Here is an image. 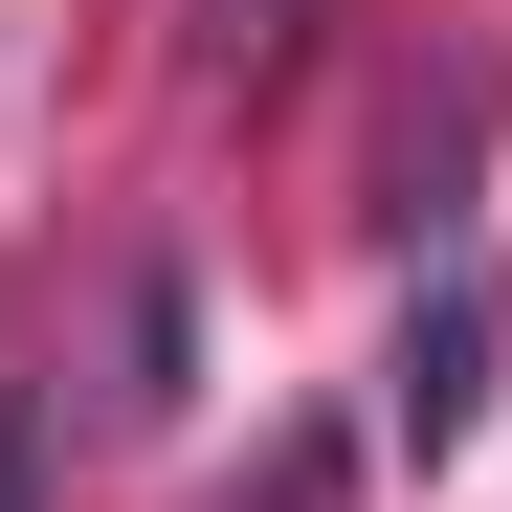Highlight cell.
<instances>
[{"instance_id":"cell-1","label":"cell","mask_w":512,"mask_h":512,"mask_svg":"<svg viewBox=\"0 0 512 512\" xmlns=\"http://www.w3.org/2000/svg\"><path fill=\"white\" fill-rule=\"evenodd\" d=\"M490 357H512V290L446 245V268H423V312H401V357H379V446H401V468H446L468 423H490Z\"/></svg>"},{"instance_id":"cell-3","label":"cell","mask_w":512,"mask_h":512,"mask_svg":"<svg viewBox=\"0 0 512 512\" xmlns=\"http://www.w3.org/2000/svg\"><path fill=\"white\" fill-rule=\"evenodd\" d=\"M179 67H201V90H290V67H312V0H179Z\"/></svg>"},{"instance_id":"cell-4","label":"cell","mask_w":512,"mask_h":512,"mask_svg":"<svg viewBox=\"0 0 512 512\" xmlns=\"http://www.w3.org/2000/svg\"><path fill=\"white\" fill-rule=\"evenodd\" d=\"M468 156H490V67H446V112H401V223H468Z\"/></svg>"},{"instance_id":"cell-6","label":"cell","mask_w":512,"mask_h":512,"mask_svg":"<svg viewBox=\"0 0 512 512\" xmlns=\"http://www.w3.org/2000/svg\"><path fill=\"white\" fill-rule=\"evenodd\" d=\"M0 512H45V401H0Z\"/></svg>"},{"instance_id":"cell-2","label":"cell","mask_w":512,"mask_h":512,"mask_svg":"<svg viewBox=\"0 0 512 512\" xmlns=\"http://www.w3.org/2000/svg\"><path fill=\"white\" fill-rule=\"evenodd\" d=\"M112 423H179L201 401V290H179V245H134L112 268V379H90Z\"/></svg>"},{"instance_id":"cell-5","label":"cell","mask_w":512,"mask_h":512,"mask_svg":"<svg viewBox=\"0 0 512 512\" xmlns=\"http://www.w3.org/2000/svg\"><path fill=\"white\" fill-rule=\"evenodd\" d=\"M334 490H357V423H290V446H268V468H245L223 512H334Z\"/></svg>"}]
</instances>
